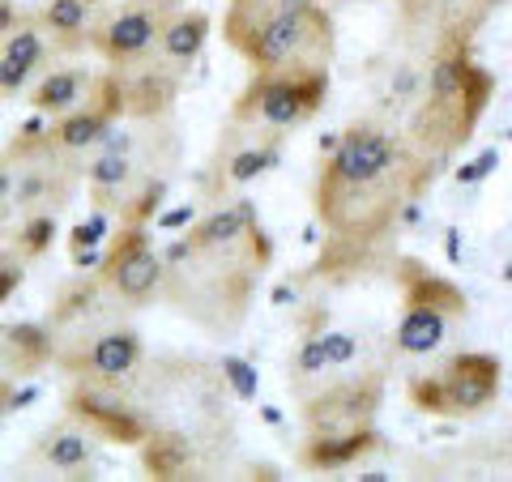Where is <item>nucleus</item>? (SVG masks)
Masks as SVG:
<instances>
[{
    "mask_svg": "<svg viewBox=\"0 0 512 482\" xmlns=\"http://www.w3.org/2000/svg\"><path fill=\"white\" fill-rule=\"evenodd\" d=\"M436 180V158L414 137L380 120L342 128L338 146L320 158L316 218L329 235L320 269H346L402 231L410 201H423Z\"/></svg>",
    "mask_w": 512,
    "mask_h": 482,
    "instance_id": "obj_1",
    "label": "nucleus"
},
{
    "mask_svg": "<svg viewBox=\"0 0 512 482\" xmlns=\"http://www.w3.org/2000/svg\"><path fill=\"white\" fill-rule=\"evenodd\" d=\"M222 39L252 73L329 69L338 56V30L325 0H227Z\"/></svg>",
    "mask_w": 512,
    "mask_h": 482,
    "instance_id": "obj_2",
    "label": "nucleus"
},
{
    "mask_svg": "<svg viewBox=\"0 0 512 482\" xmlns=\"http://www.w3.org/2000/svg\"><path fill=\"white\" fill-rule=\"evenodd\" d=\"M491 94H495V73L474 60L470 35L448 30L423 73V94L414 103L406 133L431 158L457 154L478 133V120L487 116Z\"/></svg>",
    "mask_w": 512,
    "mask_h": 482,
    "instance_id": "obj_3",
    "label": "nucleus"
},
{
    "mask_svg": "<svg viewBox=\"0 0 512 482\" xmlns=\"http://www.w3.org/2000/svg\"><path fill=\"white\" fill-rule=\"evenodd\" d=\"M504 393V359L491 350H461L436 372L406 384L410 406L427 419H478Z\"/></svg>",
    "mask_w": 512,
    "mask_h": 482,
    "instance_id": "obj_4",
    "label": "nucleus"
},
{
    "mask_svg": "<svg viewBox=\"0 0 512 482\" xmlns=\"http://www.w3.org/2000/svg\"><path fill=\"white\" fill-rule=\"evenodd\" d=\"M329 99V69H282L252 73L231 107V124L265 128V133H295Z\"/></svg>",
    "mask_w": 512,
    "mask_h": 482,
    "instance_id": "obj_5",
    "label": "nucleus"
},
{
    "mask_svg": "<svg viewBox=\"0 0 512 482\" xmlns=\"http://www.w3.org/2000/svg\"><path fill=\"white\" fill-rule=\"evenodd\" d=\"M180 9L184 0H116L103 13H94L90 52H99L111 69H128V64L146 60L154 52L167 22Z\"/></svg>",
    "mask_w": 512,
    "mask_h": 482,
    "instance_id": "obj_6",
    "label": "nucleus"
},
{
    "mask_svg": "<svg viewBox=\"0 0 512 482\" xmlns=\"http://www.w3.org/2000/svg\"><path fill=\"white\" fill-rule=\"evenodd\" d=\"M94 273H99L103 286H111L116 299H124L128 308H146V303L163 291L167 261L154 252L146 222H124V227L111 235V244Z\"/></svg>",
    "mask_w": 512,
    "mask_h": 482,
    "instance_id": "obj_7",
    "label": "nucleus"
},
{
    "mask_svg": "<svg viewBox=\"0 0 512 482\" xmlns=\"http://www.w3.org/2000/svg\"><path fill=\"white\" fill-rule=\"evenodd\" d=\"M120 116H128L124 82H120L116 69H107V73H99V86H94V94H90L82 107L47 124L43 150H52V154H82V150H94V146H103V141L116 133Z\"/></svg>",
    "mask_w": 512,
    "mask_h": 482,
    "instance_id": "obj_8",
    "label": "nucleus"
},
{
    "mask_svg": "<svg viewBox=\"0 0 512 482\" xmlns=\"http://www.w3.org/2000/svg\"><path fill=\"white\" fill-rule=\"evenodd\" d=\"M64 414H73L82 427H90L99 440L120 444V448H141L150 436V423L137 414V406H128L124 397H116V384L103 380H82L64 393Z\"/></svg>",
    "mask_w": 512,
    "mask_h": 482,
    "instance_id": "obj_9",
    "label": "nucleus"
},
{
    "mask_svg": "<svg viewBox=\"0 0 512 482\" xmlns=\"http://www.w3.org/2000/svg\"><path fill=\"white\" fill-rule=\"evenodd\" d=\"M384 401V380L372 376H355L342 384H329L325 393L303 397V423L308 431H346V427H367L376 419Z\"/></svg>",
    "mask_w": 512,
    "mask_h": 482,
    "instance_id": "obj_10",
    "label": "nucleus"
},
{
    "mask_svg": "<svg viewBox=\"0 0 512 482\" xmlns=\"http://www.w3.org/2000/svg\"><path fill=\"white\" fill-rule=\"evenodd\" d=\"M146 359V342H141L137 329H107L90 342L73 346V350H60L56 363L64 367L69 376H82V380H103V384H120L128 380Z\"/></svg>",
    "mask_w": 512,
    "mask_h": 482,
    "instance_id": "obj_11",
    "label": "nucleus"
},
{
    "mask_svg": "<svg viewBox=\"0 0 512 482\" xmlns=\"http://www.w3.org/2000/svg\"><path fill=\"white\" fill-rule=\"evenodd\" d=\"M52 56H56V47H52V39H47L43 22L26 13V18L18 22V30L0 43V99L22 94L30 86V77H39Z\"/></svg>",
    "mask_w": 512,
    "mask_h": 482,
    "instance_id": "obj_12",
    "label": "nucleus"
},
{
    "mask_svg": "<svg viewBox=\"0 0 512 482\" xmlns=\"http://www.w3.org/2000/svg\"><path fill=\"white\" fill-rule=\"evenodd\" d=\"M384 448V436L367 423V427H346V431H308V440L299 444L295 461L312 474H333L346 465H359L363 457H372Z\"/></svg>",
    "mask_w": 512,
    "mask_h": 482,
    "instance_id": "obj_13",
    "label": "nucleus"
},
{
    "mask_svg": "<svg viewBox=\"0 0 512 482\" xmlns=\"http://www.w3.org/2000/svg\"><path fill=\"white\" fill-rule=\"evenodd\" d=\"M393 273H397V291H402V308H406V303H419V308H440V312H448L453 320H461V316L470 312L466 291H461L453 278L436 273L431 265L414 261V256H402Z\"/></svg>",
    "mask_w": 512,
    "mask_h": 482,
    "instance_id": "obj_14",
    "label": "nucleus"
},
{
    "mask_svg": "<svg viewBox=\"0 0 512 482\" xmlns=\"http://www.w3.org/2000/svg\"><path fill=\"white\" fill-rule=\"evenodd\" d=\"M94 444H99V436H94L90 427L77 423L73 414H64L60 423H52L47 431H39L35 457H39L43 465H52V470L69 474V478H90Z\"/></svg>",
    "mask_w": 512,
    "mask_h": 482,
    "instance_id": "obj_15",
    "label": "nucleus"
},
{
    "mask_svg": "<svg viewBox=\"0 0 512 482\" xmlns=\"http://www.w3.org/2000/svg\"><path fill=\"white\" fill-rule=\"evenodd\" d=\"M60 355L56 346V329L43 325V320H13V325L0 329V367L9 376H35L47 363Z\"/></svg>",
    "mask_w": 512,
    "mask_h": 482,
    "instance_id": "obj_16",
    "label": "nucleus"
},
{
    "mask_svg": "<svg viewBox=\"0 0 512 482\" xmlns=\"http://www.w3.org/2000/svg\"><path fill=\"white\" fill-rule=\"evenodd\" d=\"M94 86H99V73H90L86 64H56V69H43L35 90H30V111H43V116H69V111L82 107Z\"/></svg>",
    "mask_w": 512,
    "mask_h": 482,
    "instance_id": "obj_17",
    "label": "nucleus"
},
{
    "mask_svg": "<svg viewBox=\"0 0 512 482\" xmlns=\"http://www.w3.org/2000/svg\"><path fill=\"white\" fill-rule=\"evenodd\" d=\"M94 13H99V0H47L39 9V22L52 39L56 56H73L90 47V30H94Z\"/></svg>",
    "mask_w": 512,
    "mask_h": 482,
    "instance_id": "obj_18",
    "label": "nucleus"
},
{
    "mask_svg": "<svg viewBox=\"0 0 512 482\" xmlns=\"http://www.w3.org/2000/svg\"><path fill=\"white\" fill-rule=\"evenodd\" d=\"M448 329H453V316L440 308H419V303H406L402 320L393 329V350L397 355H431L448 342Z\"/></svg>",
    "mask_w": 512,
    "mask_h": 482,
    "instance_id": "obj_19",
    "label": "nucleus"
},
{
    "mask_svg": "<svg viewBox=\"0 0 512 482\" xmlns=\"http://www.w3.org/2000/svg\"><path fill=\"white\" fill-rule=\"evenodd\" d=\"M210 30H214V18L205 9H180L167 22V30H163V39H158L154 52L163 60H171V64H180V69H188V64L205 52Z\"/></svg>",
    "mask_w": 512,
    "mask_h": 482,
    "instance_id": "obj_20",
    "label": "nucleus"
},
{
    "mask_svg": "<svg viewBox=\"0 0 512 482\" xmlns=\"http://www.w3.org/2000/svg\"><path fill=\"white\" fill-rule=\"evenodd\" d=\"M133 184V158L124 150H103L94 163L86 167V188H90V201L111 210V205H120L116 197H124V188Z\"/></svg>",
    "mask_w": 512,
    "mask_h": 482,
    "instance_id": "obj_21",
    "label": "nucleus"
},
{
    "mask_svg": "<svg viewBox=\"0 0 512 482\" xmlns=\"http://www.w3.org/2000/svg\"><path fill=\"white\" fill-rule=\"evenodd\" d=\"M291 137V133H256V141L248 150H239L227 158V171H222V180L227 184H252V180H261L265 171H274L282 163V141Z\"/></svg>",
    "mask_w": 512,
    "mask_h": 482,
    "instance_id": "obj_22",
    "label": "nucleus"
},
{
    "mask_svg": "<svg viewBox=\"0 0 512 482\" xmlns=\"http://www.w3.org/2000/svg\"><path fill=\"white\" fill-rule=\"evenodd\" d=\"M188 461H192L188 440L180 436H154L150 431L146 444H141V465L150 470V478H184Z\"/></svg>",
    "mask_w": 512,
    "mask_h": 482,
    "instance_id": "obj_23",
    "label": "nucleus"
},
{
    "mask_svg": "<svg viewBox=\"0 0 512 482\" xmlns=\"http://www.w3.org/2000/svg\"><path fill=\"white\" fill-rule=\"evenodd\" d=\"M56 235H60L56 210H30L26 222L18 227V256H26V261H39V256L52 252Z\"/></svg>",
    "mask_w": 512,
    "mask_h": 482,
    "instance_id": "obj_24",
    "label": "nucleus"
},
{
    "mask_svg": "<svg viewBox=\"0 0 512 482\" xmlns=\"http://www.w3.org/2000/svg\"><path fill=\"white\" fill-rule=\"evenodd\" d=\"M325 372H333L329 350H325V329H312V333L299 337L295 355H291V363H286V376L291 380H316Z\"/></svg>",
    "mask_w": 512,
    "mask_h": 482,
    "instance_id": "obj_25",
    "label": "nucleus"
},
{
    "mask_svg": "<svg viewBox=\"0 0 512 482\" xmlns=\"http://www.w3.org/2000/svg\"><path fill=\"white\" fill-rule=\"evenodd\" d=\"M111 235V210H103V205H94L90 218H82L69 235V252H90V248H103Z\"/></svg>",
    "mask_w": 512,
    "mask_h": 482,
    "instance_id": "obj_26",
    "label": "nucleus"
},
{
    "mask_svg": "<svg viewBox=\"0 0 512 482\" xmlns=\"http://www.w3.org/2000/svg\"><path fill=\"white\" fill-rule=\"evenodd\" d=\"M222 367V380L235 389L239 401H256V393H261V376H256V367L248 359H239V355H222L218 359Z\"/></svg>",
    "mask_w": 512,
    "mask_h": 482,
    "instance_id": "obj_27",
    "label": "nucleus"
},
{
    "mask_svg": "<svg viewBox=\"0 0 512 482\" xmlns=\"http://www.w3.org/2000/svg\"><path fill=\"white\" fill-rule=\"evenodd\" d=\"M500 171V150L495 146H487V150H478L474 158H466L457 171H453V180L461 184V188H474V184H483V180H491V175Z\"/></svg>",
    "mask_w": 512,
    "mask_h": 482,
    "instance_id": "obj_28",
    "label": "nucleus"
},
{
    "mask_svg": "<svg viewBox=\"0 0 512 482\" xmlns=\"http://www.w3.org/2000/svg\"><path fill=\"white\" fill-rule=\"evenodd\" d=\"M22 282H26V256L0 252V308L22 291Z\"/></svg>",
    "mask_w": 512,
    "mask_h": 482,
    "instance_id": "obj_29",
    "label": "nucleus"
},
{
    "mask_svg": "<svg viewBox=\"0 0 512 482\" xmlns=\"http://www.w3.org/2000/svg\"><path fill=\"white\" fill-rule=\"evenodd\" d=\"M325 350H329L333 367H350L359 359V337L346 333V329H325Z\"/></svg>",
    "mask_w": 512,
    "mask_h": 482,
    "instance_id": "obj_30",
    "label": "nucleus"
},
{
    "mask_svg": "<svg viewBox=\"0 0 512 482\" xmlns=\"http://www.w3.org/2000/svg\"><path fill=\"white\" fill-rule=\"evenodd\" d=\"M22 18H26V13L18 9V0H0V43H5L13 30H18Z\"/></svg>",
    "mask_w": 512,
    "mask_h": 482,
    "instance_id": "obj_31",
    "label": "nucleus"
},
{
    "mask_svg": "<svg viewBox=\"0 0 512 482\" xmlns=\"http://www.w3.org/2000/svg\"><path fill=\"white\" fill-rule=\"evenodd\" d=\"M18 171H22V167H13V154L0 158V205L13 201V188H18Z\"/></svg>",
    "mask_w": 512,
    "mask_h": 482,
    "instance_id": "obj_32",
    "label": "nucleus"
},
{
    "mask_svg": "<svg viewBox=\"0 0 512 482\" xmlns=\"http://www.w3.org/2000/svg\"><path fill=\"white\" fill-rule=\"evenodd\" d=\"M192 222V205H180V210H167L163 218H154L158 231H175V227H188Z\"/></svg>",
    "mask_w": 512,
    "mask_h": 482,
    "instance_id": "obj_33",
    "label": "nucleus"
},
{
    "mask_svg": "<svg viewBox=\"0 0 512 482\" xmlns=\"http://www.w3.org/2000/svg\"><path fill=\"white\" fill-rule=\"evenodd\" d=\"M43 389H39V384H26V389H18V384H13V397H9V410H26L30 406V401H35Z\"/></svg>",
    "mask_w": 512,
    "mask_h": 482,
    "instance_id": "obj_34",
    "label": "nucleus"
},
{
    "mask_svg": "<svg viewBox=\"0 0 512 482\" xmlns=\"http://www.w3.org/2000/svg\"><path fill=\"white\" fill-rule=\"evenodd\" d=\"M444 256H448V265L461 261V231H444Z\"/></svg>",
    "mask_w": 512,
    "mask_h": 482,
    "instance_id": "obj_35",
    "label": "nucleus"
},
{
    "mask_svg": "<svg viewBox=\"0 0 512 482\" xmlns=\"http://www.w3.org/2000/svg\"><path fill=\"white\" fill-rule=\"evenodd\" d=\"M9 397H13V376H0V419L9 414Z\"/></svg>",
    "mask_w": 512,
    "mask_h": 482,
    "instance_id": "obj_36",
    "label": "nucleus"
},
{
    "mask_svg": "<svg viewBox=\"0 0 512 482\" xmlns=\"http://www.w3.org/2000/svg\"><path fill=\"white\" fill-rule=\"evenodd\" d=\"M256 410H261V419H265L269 427H282V410H278V406H265V401H256Z\"/></svg>",
    "mask_w": 512,
    "mask_h": 482,
    "instance_id": "obj_37",
    "label": "nucleus"
},
{
    "mask_svg": "<svg viewBox=\"0 0 512 482\" xmlns=\"http://www.w3.org/2000/svg\"><path fill=\"white\" fill-rule=\"evenodd\" d=\"M359 478H363V482H389L393 474H384V470H367V474H359Z\"/></svg>",
    "mask_w": 512,
    "mask_h": 482,
    "instance_id": "obj_38",
    "label": "nucleus"
},
{
    "mask_svg": "<svg viewBox=\"0 0 512 482\" xmlns=\"http://www.w3.org/2000/svg\"><path fill=\"white\" fill-rule=\"evenodd\" d=\"M286 299H295V291H291V286H278V291H274V303H278V308H282V303Z\"/></svg>",
    "mask_w": 512,
    "mask_h": 482,
    "instance_id": "obj_39",
    "label": "nucleus"
},
{
    "mask_svg": "<svg viewBox=\"0 0 512 482\" xmlns=\"http://www.w3.org/2000/svg\"><path fill=\"white\" fill-rule=\"evenodd\" d=\"M504 282L512 286V256H508V265H504Z\"/></svg>",
    "mask_w": 512,
    "mask_h": 482,
    "instance_id": "obj_40",
    "label": "nucleus"
},
{
    "mask_svg": "<svg viewBox=\"0 0 512 482\" xmlns=\"http://www.w3.org/2000/svg\"><path fill=\"white\" fill-rule=\"evenodd\" d=\"M483 5H508V0H483Z\"/></svg>",
    "mask_w": 512,
    "mask_h": 482,
    "instance_id": "obj_41",
    "label": "nucleus"
},
{
    "mask_svg": "<svg viewBox=\"0 0 512 482\" xmlns=\"http://www.w3.org/2000/svg\"><path fill=\"white\" fill-rule=\"evenodd\" d=\"M99 5H103V0H99Z\"/></svg>",
    "mask_w": 512,
    "mask_h": 482,
    "instance_id": "obj_42",
    "label": "nucleus"
}]
</instances>
